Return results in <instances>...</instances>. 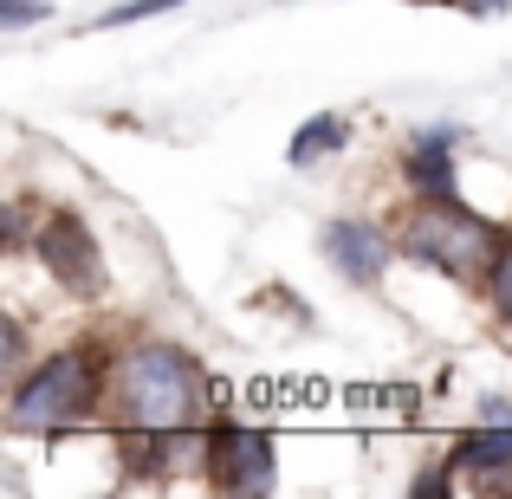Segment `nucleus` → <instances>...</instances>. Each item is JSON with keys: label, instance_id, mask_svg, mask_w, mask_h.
<instances>
[{"label": "nucleus", "instance_id": "1", "mask_svg": "<svg viewBox=\"0 0 512 499\" xmlns=\"http://www.w3.org/2000/svg\"><path fill=\"white\" fill-rule=\"evenodd\" d=\"M111 415L117 428H143V435H175L208 415V383H201L195 357L175 344H137L111 363Z\"/></svg>", "mask_w": 512, "mask_h": 499}, {"label": "nucleus", "instance_id": "2", "mask_svg": "<svg viewBox=\"0 0 512 499\" xmlns=\"http://www.w3.org/2000/svg\"><path fill=\"white\" fill-rule=\"evenodd\" d=\"M402 253L441 266L454 279H480L506 253V234L493 221H480V214H467L461 201H422L409 214V227H402Z\"/></svg>", "mask_w": 512, "mask_h": 499}, {"label": "nucleus", "instance_id": "3", "mask_svg": "<svg viewBox=\"0 0 512 499\" xmlns=\"http://www.w3.org/2000/svg\"><path fill=\"white\" fill-rule=\"evenodd\" d=\"M91 409H98V357H91V350H59V357H46L33 376H20L7 422L20 428V435H52V428L85 422Z\"/></svg>", "mask_w": 512, "mask_h": 499}, {"label": "nucleus", "instance_id": "4", "mask_svg": "<svg viewBox=\"0 0 512 499\" xmlns=\"http://www.w3.org/2000/svg\"><path fill=\"white\" fill-rule=\"evenodd\" d=\"M208 474H214V487H227V493H266L273 487V435L221 422L208 435Z\"/></svg>", "mask_w": 512, "mask_h": 499}, {"label": "nucleus", "instance_id": "5", "mask_svg": "<svg viewBox=\"0 0 512 499\" xmlns=\"http://www.w3.org/2000/svg\"><path fill=\"white\" fill-rule=\"evenodd\" d=\"M39 260L52 266V279L72 292H98L104 286V266H98V240H91V227L78 221V214H52L46 227H39Z\"/></svg>", "mask_w": 512, "mask_h": 499}, {"label": "nucleus", "instance_id": "6", "mask_svg": "<svg viewBox=\"0 0 512 499\" xmlns=\"http://www.w3.org/2000/svg\"><path fill=\"white\" fill-rule=\"evenodd\" d=\"M325 260L338 266L350 286H376L383 266H389V240L376 234V227H363V221H331L325 227Z\"/></svg>", "mask_w": 512, "mask_h": 499}, {"label": "nucleus", "instance_id": "7", "mask_svg": "<svg viewBox=\"0 0 512 499\" xmlns=\"http://www.w3.org/2000/svg\"><path fill=\"white\" fill-rule=\"evenodd\" d=\"M402 175H409L415 201H454V156H448V137H415L409 156H402Z\"/></svg>", "mask_w": 512, "mask_h": 499}, {"label": "nucleus", "instance_id": "8", "mask_svg": "<svg viewBox=\"0 0 512 499\" xmlns=\"http://www.w3.org/2000/svg\"><path fill=\"white\" fill-rule=\"evenodd\" d=\"M454 467H467V474H506V467H512V422L461 435V448H454Z\"/></svg>", "mask_w": 512, "mask_h": 499}, {"label": "nucleus", "instance_id": "9", "mask_svg": "<svg viewBox=\"0 0 512 499\" xmlns=\"http://www.w3.org/2000/svg\"><path fill=\"white\" fill-rule=\"evenodd\" d=\"M350 143V124L344 117H312V124L292 137V169H305V163H325L331 150H344Z\"/></svg>", "mask_w": 512, "mask_h": 499}, {"label": "nucleus", "instance_id": "10", "mask_svg": "<svg viewBox=\"0 0 512 499\" xmlns=\"http://www.w3.org/2000/svg\"><path fill=\"white\" fill-rule=\"evenodd\" d=\"M169 7H188V0H124V7L98 13V26H130V20H150V13H169Z\"/></svg>", "mask_w": 512, "mask_h": 499}, {"label": "nucleus", "instance_id": "11", "mask_svg": "<svg viewBox=\"0 0 512 499\" xmlns=\"http://www.w3.org/2000/svg\"><path fill=\"white\" fill-rule=\"evenodd\" d=\"M487 286H493V305H500V318L512 325V240H506V253H500V260H493Z\"/></svg>", "mask_w": 512, "mask_h": 499}, {"label": "nucleus", "instance_id": "12", "mask_svg": "<svg viewBox=\"0 0 512 499\" xmlns=\"http://www.w3.org/2000/svg\"><path fill=\"white\" fill-rule=\"evenodd\" d=\"M39 13H52V0H0V26H26Z\"/></svg>", "mask_w": 512, "mask_h": 499}, {"label": "nucleus", "instance_id": "13", "mask_svg": "<svg viewBox=\"0 0 512 499\" xmlns=\"http://www.w3.org/2000/svg\"><path fill=\"white\" fill-rule=\"evenodd\" d=\"M454 467V461H448ZM448 467H435V474H422V480H415V493H441V487H448Z\"/></svg>", "mask_w": 512, "mask_h": 499}]
</instances>
